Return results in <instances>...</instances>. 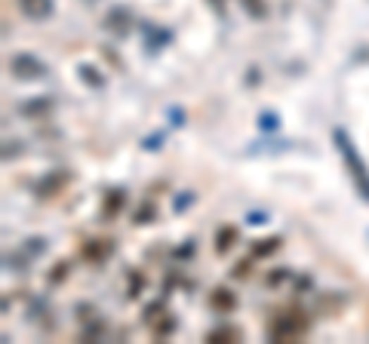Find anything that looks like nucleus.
I'll list each match as a JSON object with an SVG mask.
<instances>
[{
    "label": "nucleus",
    "instance_id": "nucleus-1",
    "mask_svg": "<svg viewBox=\"0 0 369 344\" xmlns=\"http://www.w3.org/2000/svg\"><path fill=\"white\" fill-rule=\"evenodd\" d=\"M332 139H335V145H339V151H342V160H345L348 175L354 179L357 191L363 194V200H369V170H366L363 157L357 154V148H354V145H351V139H348V132H345V129H335V132H332Z\"/></svg>",
    "mask_w": 369,
    "mask_h": 344
},
{
    "label": "nucleus",
    "instance_id": "nucleus-2",
    "mask_svg": "<svg viewBox=\"0 0 369 344\" xmlns=\"http://www.w3.org/2000/svg\"><path fill=\"white\" fill-rule=\"evenodd\" d=\"M268 335L274 341H299L308 335V317L299 314V310H287V314H277L271 326H268Z\"/></svg>",
    "mask_w": 369,
    "mask_h": 344
},
{
    "label": "nucleus",
    "instance_id": "nucleus-3",
    "mask_svg": "<svg viewBox=\"0 0 369 344\" xmlns=\"http://www.w3.org/2000/svg\"><path fill=\"white\" fill-rule=\"evenodd\" d=\"M19 6H22V13L35 22H44L53 15V0H19Z\"/></svg>",
    "mask_w": 369,
    "mask_h": 344
},
{
    "label": "nucleus",
    "instance_id": "nucleus-4",
    "mask_svg": "<svg viewBox=\"0 0 369 344\" xmlns=\"http://www.w3.org/2000/svg\"><path fill=\"white\" fill-rule=\"evenodd\" d=\"M10 68L19 74V77H40V74H44V65H40L35 56H15L10 62Z\"/></svg>",
    "mask_w": 369,
    "mask_h": 344
},
{
    "label": "nucleus",
    "instance_id": "nucleus-5",
    "mask_svg": "<svg viewBox=\"0 0 369 344\" xmlns=\"http://www.w3.org/2000/svg\"><path fill=\"white\" fill-rule=\"evenodd\" d=\"M234 341L237 338V329H231V326H225V329H215V332H209V341Z\"/></svg>",
    "mask_w": 369,
    "mask_h": 344
},
{
    "label": "nucleus",
    "instance_id": "nucleus-6",
    "mask_svg": "<svg viewBox=\"0 0 369 344\" xmlns=\"http://www.w3.org/2000/svg\"><path fill=\"white\" fill-rule=\"evenodd\" d=\"M213 305L225 310V307H234V298H231V295H225V289H219V292L213 295Z\"/></svg>",
    "mask_w": 369,
    "mask_h": 344
},
{
    "label": "nucleus",
    "instance_id": "nucleus-7",
    "mask_svg": "<svg viewBox=\"0 0 369 344\" xmlns=\"http://www.w3.org/2000/svg\"><path fill=\"white\" fill-rule=\"evenodd\" d=\"M231 237H234V231H231V228H225V231L219 234V253H225V249H228V246H231V243H228Z\"/></svg>",
    "mask_w": 369,
    "mask_h": 344
}]
</instances>
